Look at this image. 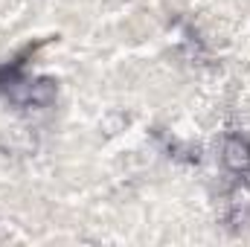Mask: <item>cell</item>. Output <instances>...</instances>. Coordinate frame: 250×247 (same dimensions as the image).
Instances as JSON below:
<instances>
[{"instance_id":"obj_1","label":"cell","mask_w":250,"mask_h":247,"mask_svg":"<svg viewBox=\"0 0 250 247\" xmlns=\"http://www.w3.org/2000/svg\"><path fill=\"white\" fill-rule=\"evenodd\" d=\"M224 163L233 169V172H245L250 163V145L239 137H230L224 143Z\"/></svg>"}]
</instances>
